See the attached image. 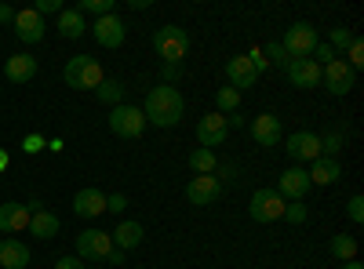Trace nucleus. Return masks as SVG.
<instances>
[{"instance_id": "nucleus-1", "label": "nucleus", "mask_w": 364, "mask_h": 269, "mask_svg": "<svg viewBox=\"0 0 364 269\" xmlns=\"http://www.w3.org/2000/svg\"><path fill=\"white\" fill-rule=\"evenodd\" d=\"M182 109H186V102H182L178 87L161 84V87H149L146 92L142 116H146V124H154V128H175L182 121Z\"/></svg>"}, {"instance_id": "nucleus-2", "label": "nucleus", "mask_w": 364, "mask_h": 269, "mask_svg": "<svg viewBox=\"0 0 364 269\" xmlns=\"http://www.w3.org/2000/svg\"><path fill=\"white\" fill-rule=\"evenodd\" d=\"M102 66H99V58L95 55H73L66 70H63V80L70 87H77V92H95V87L102 84Z\"/></svg>"}, {"instance_id": "nucleus-3", "label": "nucleus", "mask_w": 364, "mask_h": 269, "mask_svg": "<svg viewBox=\"0 0 364 269\" xmlns=\"http://www.w3.org/2000/svg\"><path fill=\"white\" fill-rule=\"evenodd\" d=\"M154 51H157V58L178 66L182 58H186V51H190V33L182 26H161L154 33Z\"/></svg>"}, {"instance_id": "nucleus-4", "label": "nucleus", "mask_w": 364, "mask_h": 269, "mask_svg": "<svg viewBox=\"0 0 364 269\" xmlns=\"http://www.w3.org/2000/svg\"><path fill=\"white\" fill-rule=\"evenodd\" d=\"M317 44H321V40H317V29H314L310 22L288 26V33H284V40H281V48H284V55H288V62H295V58H310Z\"/></svg>"}, {"instance_id": "nucleus-5", "label": "nucleus", "mask_w": 364, "mask_h": 269, "mask_svg": "<svg viewBox=\"0 0 364 269\" xmlns=\"http://www.w3.org/2000/svg\"><path fill=\"white\" fill-rule=\"evenodd\" d=\"M109 131L117 138H142L146 131V116L139 106H128V102H120L109 109Z\"/></svg>"}, {"instance_id": "nucleus-6", "label": "nucleus", "mask_w": 364, "mask_h": 269, "mask_svg": "<svg viewBox=\"0 0 364 269\" xmlns=\"http://www.w3.org/2000/svg\"><path fill=\"white\" fill-rule=\"evenodd\" d=\"M248 215L255 222H262V226L284 219V197L277 190H255L252 193V204H248Z\"/></svg>"}, {"instance_id": "nucleus-7", "label": "nucleus", "mask_w": 364, "mask_h": 269, "mask_svg": "<svg viewBox=\"0 0 364 269\" xmlns=\"http://www.w3.org/2000/svg\"><path fill=\"white\" fill-rule=\"evenodd\" d=\"M109 251H113V236L106 229H84V233H77V258L99 262V258H109Z\"/></svg>"}, {"instance_id": "nucleus-8", "label": "nucleus", "mask_w": 364, "mask_h": 269, "mask_svg": "<svg viewBox=\"0 0 364 269\" xmlns=\"http://www.w3.org/2000/svg\"><path fill=\"white\" fill-rule=\"evenodd\" d=\"M321 80L328 84V92L336 95V99H343V95H350L353 92V80H357V73L343 62V58H336V62H328V66H321Z\"/></svg>"}, {"instance_id": "nucleus-9", "label": "nucleus", "mask_w": 364, "mask_h": 269, "mask_svg": "<svg viewBox=\"0 0 364 269\" xmlns=\"http://www.w3.org/2000/svg\"><path fill=\"white\" fill-rule=\"evenodd\" d=\"M223 197V178L219 175H193L190 186H186V200L204 207V204H215Z\"/></svg>"}, {"instance_id": "nucleus-10", "label": "nucleus", "mask_w": 364, "mask_h": 269, "mask_svg": "<svg viewBox=\"0 0 364 269\" xmlns=\"http://www.w3.org/2000/svg\"><path fill=\"white\" fill-rule=\"evenodd\" d=\"M226 135H230V128H226V116L223 113H204L200 121H197V142H200V149L223 146Z\"/></svg>"}, {"instance_id": "nucleus-11", "label": "nucleus", "mask_w": 364, "mask_h": 269, "mask_svg": "<svg viewBox=\"0 0 364 269\" xmlns=\"http://www.w3.org/2000/svg\"><path fill=\"white\" fill-rule=\"evenodd\" d=\"M284 149H288L291 160H317V157H321V135H314V131H295V135H288Z\"/></svg>"}, {"instance_id": "nucleus-12", "label": "nucleus", "mask_w": 364, "mask_h": 269, "mask_svg": "<svg viewBox=\"0 0 364 269\" xmlns=\"http://www.w3.org/2000/svg\"><path fill=\"white\" fill-rule=\"evenodd\" d=\"M277 193L284 200H302L310 193V178H306V168H284L281 178H277Z\"/></svg>"}, {"instance_id": "nucleus-13", "label": "nucleus", "mask_w": 364, "mask_h": 269, "mask_svg": "<svg viewBox=\"0 0 364 269\" xmlns=\"http://www.w3.org/2000/svg\"><path fill=\"white\" fill-rule=\"evenodd\" d=\"M15 37L22 40V44H37V40H44V18L33 11V8H26V11H15Z\"/></svg>"}, {"instance_id": "nucleus-14", "label": "nucleus", "mask_w": 364, "mask_h": 269, "mask_svg": "<svg viewBox=\"0 0 364 269\" xmlns=\"http://www.w3.org/2000/svg\"><path fill=\"white\" fill-rule=\"evenodd\" d=\"M288 80H291V87H317L321 84V66L314 62V58H295V62H288Z\"/></svg>"}, {"instance_id": "nucleus-15", "label": "nucleus", "mask_w": 364, "mask_h": 269, "mask_svg": "<svg viewBox=\"0 0 364 269\" xmlns=\"http://www.w3.org/2000/svg\"><path fill=\"white\" fill-rule=\"evenodd\" d=\"M226 77H230V87H233V92L255 87V80H259V73H255L252 62H248V55H233L230 62H226Z\"/></svg>"}, {"instance_id": "nucleus-16", "label": "nucleus", "mask_w": 364, "mask_h": 269, "mask_svg": "<svg viewBox=\"0 0 364 269\" xmlns=\"http://www.w3.org/2000/svg\"><path fill=\"white\" fill-rule=\"evenodd\" d=\"M73 212H77V219H99V215L106 212V193L95 190V186L80 190V193L73 197Z\"/></svg>"}, {"instance_id": "nucleus-17", "label": "nucleus", "mask_w": 364, "mask_h": 269, "mask_svg": "<svg viewBox=\"0 0 364 269\" xmlns=\"http://www.w3.org/2000/svg\"><path fill=\"white\" fill-rule=\"evenodd\" d=\"M248 131H252V138L259 146H281V121L273 113H259L255 121L248 124Z\"/></svg>"}, {"instance_id": "nucleus-18", "label": "nucleus", "mask_w": 364, "mask_h": 269, "mask_svg": "<svg viewBox=\"0 0 364 269\" xmlns=\"http://www.w3.org/2000/svg\"><path fill=\"white\" fill-rule=\"evenodd\" d=\"M124 22H120L117 15H106V18H99L95 26H91V33H95V40L102 44V48H120L124 44Z\"/></svg>"}, {"instance_id": "nucleus-19", "label": "nucleus", "mask_w": 364, "mask_h": 269, "mask_svg": "<svg viewBox=\"0 0 364 269\" xmlns=\"http://www.w3.org/2000/svg\"><path fill=\"white\" fill-rule=\"evenodd\" d=\"M29 204H0V233H22L29 229Z\"/></svg>"}, {"instance_id": "nucleus-20", "label": "nucleus", "mask_w": 364, "mask_h": 269, "mask_svg": "<svg viewBox=\"0 0 364 269\" xmlns=\"http://www.w3.org/2000/svg\"><path fill=\"white\" fill-rule=\"evenodd\" d=\"M4 77H8L11 84H29V80L37 77V58H33V55H26V51L11 55L8 62H4Z\"/></svg>"}, {"instance_id": "nucleus-21", "label": "nucleus", "mask_w": 364, "mask_h": 269, "mask_svg": "<svg viewBox=\"0 0 364 269\" xmlns=\"http://www.w3.org/2000/svg\"><path fill=\"white\" fill-rule=\"evenodd\" d=\"M306 178H310V186H331V182L343 178V168H339V160H331V157H317V160H310Z\"/></svg>"}, {"instance_id": "nucleus-22", "label": "nucleus", "mask_w": 364, "mask_h": 269, "mask_svg": "<svg viewBox=\"0 0 364 269\" xmlns=\"http://www.w3.org/2000/svg\"><path fill=\"white\" fill-rule=\"evenodd\" d=\"M0 265L4 269H26L29 265V248L22 241H15V236L0 241Z\"/></svg>"}, {"instance_id": "nucleus-23", "label": "nucleus", "mask_w": 364, "mask_h": 269, "mask_svg": "<svg viewBox=\"0 0 364 269\" xmlns=\"http://www.w3.org/2000/svg\"><path fill=\"white\" fill-rule=\"evenodd\" d=\"M109 236H113V248H117V251H132V248H139V244H142L146 229H142L139 222H132V219H128V222H120Z\"/></svg>"}, {"instance_id": "nucleus-24", "label": "nucleus", "mask_w": 364, "mask_h": 269, "mask_svg": "<svg viewBox=\"0 0 364 269\" xmlns=\"http://www.w3.org/2000/svg\"><path fill=\"white\" fill-rule=\"evenodd\" d=\"M29 233H33L37 241H51V236L58 233V215H55V212H44V207H37V212L29 215Z\"/></svg>"}, {"instance_id": "nucleus-25", "label": "nucleus", "mask_w": 364, "mask_h": 269, "mask_svg": "<svg viewBox=\"0 0 364 269\" xmlns=\"http://www.w3.org/2000/svg\"><path fill=\"white\" fill-rule=\"evenodd\" d=\"M84 15L77 11V8H63L58 11V33H63L66 40H80V33H84Z\"/></svg>"}, {"instance_id": "nucleus-26", "label": "nucleus", "mask_w": 364, "mask_h": 269, "mask_svg": "<svg viewBox=\"0 0 364 269\" xmlns=\"http://www.w3.org/2000/svg\"><path fill=\"white\" fill-rule=\"evenodd\" d=\"M95 99H99V102H106L109 109H113V106H120V102H124V84L113 80V77H102V84L95 87Z\"/></svg>"}, {"instance_id": "nucleus-27", "label": "nucleus", "mask_w": 364, "mask_h": 269, "mask_svg": "<svg viewBox=\"0 0 364 269\" xmlns=\"http://www.w3.org/2000/svg\"><path fill=\"white\" fill-rule=\"evenodd\" d=\"M328 251L336 255L339 262H353L357 258V241L350 233H336V236H331V244H328Z\"/></svg>"}, {"instance_id": "nucleus-28", "label": "nucleus", "mask_w": 364, "mask_h": 269, "mask_svg": "<svg viewBox=\"0 0 364 269\" xmlns=\"http://www.w3.org/2000/svg\"><path fill=\"white\" fill-rule=\"evenodd\" d=\"M190 168H193V175H211L219 168L215 149H193V153H190Z\"/></svg>"}, {"instance_id": "nucleus-29", "label": "nucleus", "mask_w": 364, "mask_h": 269, "mask_svg": "<svg viewBox=\"0 0 364 269\" xmlns=\"http://www.w3.org/2000/svg\"><path fill=\"white\" fill-rule=\"evenodd\" d=\"M215 113H223V116H230V113H237V106H240V92H233V87H219L215 92Z\"/></svg>"}, {"instance_id": "nucleus-30", "label": "nucleus", "mask_w": 364, "mask_h": 269, "mask_svg": "<svg viewBox=\"0 0 364 269\" xmlns=\"http://www.w3.org/2000/svg\"><path fill=\"white\" fill-rule=\"evenodd\" d=\"M262 58H266L269 66H277V70H288V55H284L281 40H269V44L262 48Z\"/></svg>"}, {"instance_id": "nucleus-31", "label": "nucleus", "mask_w": 364, "mask_h": 269, "mask_svg": "<svg viewBox=\"0 0 364 269\" xmlns=\"http://www.w3.org/2000/svg\"><path fill=\"white\" fill-rule=\"evenodd\" d=\"M77 11H80V15H99V18H106V15H113V0H80Z\"/></svg>"}, {"instance_id": "nucleus-32", "label": "nucleus", "mask_w": 364, "mask_h": 269, "mask_svg": "<svg viewBox=\"0 0 364 269\" xmlns=\"http://www.w3.org/2000/svg\"><path fill=\"white\" fill-rule=\"evenodd\" d=\"M353 40H357V37L350 33V29H346V26H336V29H331V44H328V48H331V51H339V48L346 51V48L353 44Z\"/></svg>"}, {"instance_id": "nucleus-33", "label": "nucleus", "mask_w": 364, "mask_h": 269, "mask_svg": "<svg viewBox=\"0 0 364 269\" xmlns=\"http://www.w3.org/2000/svg\"><path fill=\"white\" fill-rule=\"evenodd\" d=\"M284 219H288L291 226H302V222H306V204H302V200L284 204Z\"/></svg>"}, {"instance_id": "nucleus-34", "label": "nucleus", "mask_w": 364, "mask_h": 269, "mask_svg": "<svg viewBox=\"0 0 364 269\" xmlns=\"http://www.w3.org/2000/svg\"><path fill=\"white\" fill-rule=\"evenodd\" d=\"M346 66H350L353 73L364 66V44H360V40H353V44L346 48Z\"/></svg>"}, {"instance_id": "nucleus-35", "label": "nucleus", "mask_w": 364, "mask_h": 269, "mask_svg": "<svg viewBox=\"0 0 364 269\" xmlns=\"http://www.w3.org/2000/svg\"><path fill=\"white\" fill-rule=\"evenodd\" d=\"M321 149H324V153H328L331 160H336V153L343 149V135H339V131H328V135L321 138Z\"/></svg>"}, {"instance_id": "nucleus-36", "label": "nucleus", "mask_w": 364, "mask_h": 269, "mask_svg": "<svg viewBox=\"0 0 364 269\" xmlns=\"http://www.w3.org/2000/svg\"><path fill=\"white\" fill-rule=\"evenodd\" d=\"M346 215H350L353 222H364V197H360V193H353V197L346 200Z\"/></svg>"}, {"instance_id": "nucleus-37", "label": "nucleus", "mask_w": 364, "mask_h": 269, "mask_svg": "<svg viewBox=\"0 0 364 269\" xmlns=\"http://www.w3.org/2000/svg\"><path fill=\"white\" fill-rule=\"evenodd\" d=\"M41 18L44 15H58V11H63V0H37V8H33Z\"/></svg>"}, {"instance_id": "nucleus-38", "label": "nucleus", "mask_w": 364, "mask_h": 269, "mask_svg": "<svg viewBox=\"0 0 364 269\" xmlns=\"http://www.w3.org/2000/svg\"><path fill=\"white\" fill-rule=\"evenodd\" d=\"M124 207H128V197H124V193H109V197H106V212L120 215Z\"/></svg>"}, {"instance_id": "nucleus-39", "label": "nucleus", "mask_w": 364, "mask_h": 269, "mask_svg": "<svg viewBox=\"0 0 364 269\" xmlns=\"http://www.w3.org/2000/svg\"><path fill=\"white\" fill-rule=\"evenodd\" d=\"M248 62H252V70H255L259 77H262V73L269 70V62L262 58V48H252V51H248Z\"/></svg>"}, {"instance_id": "nucleus-40", "label": "nucleus", "mask_w": 364, "mask_h": 269, "mask_svg": "<svg viewBox=\"0 0 364 269\" xmlns=\"http://www.w3.org/2000/svg\"><path fill=\"white\" fill-rule=\"evenodd\" d=\"M161 73H164V84H171V87H175V80L182 77V66H171V62H164V66H161Z\"/></svg>"}, {"instance_id": "nucleus-41", "label": "nucleus", "mask_w": 364, "mask_h": 269, "mask_svg": "<svg viewBox=\"0 0 364 269\" xmlns=\"http://www.w3.org/2000/svg\"><path fill=\"white\" fill-rule=\"evenodd\" d=\"M44 146H48V142H44L41 135H29V138L22 142V149H26V153H41V149H44Z\"/></svg>"}, {"instance_id": "nucleus-42", "label": "nucleus", "mask_w": 364, "mask_h": 269, "mask_svg": "<svg viewBox=\"0 0 364 269\" xmlns=\"http://www.w3.org/2000/svg\"><path fill=\"white\" fill-rule=\"evenodd\" d=\"M55 269H84V258L66 255V258H58V262H55Z\"/></svg>"}, {"instance_id": "nucleus-43", "label": "nucleus", "mask_w": 364, "mask_h": 269, "mask_svg": "<svg viewBox=\"0 0 364 269\" xmlns=\"http://www.w3.org/2000/svg\"><path fill=\"white\" fill-rule=\"evenodd\" d=\"M226 128H248V121H245V116H237V113H230V121H226Z\"/></svg>"}, {"instance_id": "nucleus-44", "label": "nucleus", "mask_w": 364, "mask_h": 269, "mask_svg": "<svg viewBox=\"0 0 364 269\" xmlns=\"http://www.w3.org/2000/svg\"><path fill=\"white\" fill-rule=\"evenodd\" d=\"M0 22H15V8H8V4H0Z\"/></svg>"}, {"instance_id": "nucleus-45", "label": "nucleus", "mask_w": 364, "mask_h": 269, "mask_svg": "<svg viewBox=\"0 0 364 269\" xmlns=\"http://www.w3.org/2000/svg\"><path fill=\"white\" fill-rule=\"evenodd\" d=\"M109 265H124V251L113 248V251H109Z\"/></svg>"}, {"instance_id": "nucleus-46", "label": "nucleus", "mask_w": 364, "mask_h": 269, "mask_svg": "<svg viewBox=\"0 0 364 269\" xmlns=\"http://www.w3.org/2000/svg\"><path fill=\"white\" fill-rule=\"evenodd\" d=\"M128 4H132V11H146V8H149V0H128Z\"/></svg>"}, {"instance_id": "nucleus-47", "label": "nucleus", "mask_w": 364, "mask_h": 269, "mask_svg": "<svg viewBox=\"0 0 364 269\" xmlns=\"http://www.w3.org/2000/svg\"><path fill=\"white\" fill-rule=\"evenodd\" d=\"M8 164H11V157H8V153H4V149H0V171H4V168H8Z\"/></svg>"}, {"instance_id": "nucleus-48", "label": "nucleus", "mask_w": 364, "mask_h": 269, "mask_svg": "<svg viewBox=\"0 0 364 269\" xmlns=\"http://www.w3.org/2000/svg\"><path fill=\"white\" fill-rule=\"evenodd\" d=\"M343 269H364L360 262H343Z\"/></svg>"}]
</instances>
